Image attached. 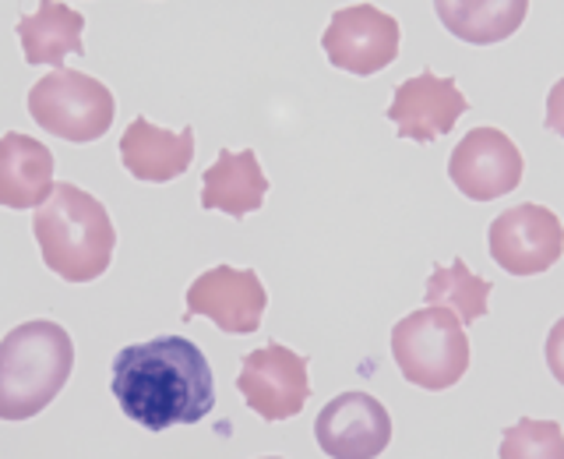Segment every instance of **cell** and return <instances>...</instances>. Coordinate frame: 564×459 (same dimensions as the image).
I'll return each instance as SVG.
<instances>
[{"mask_svg":"<svg viewBox=\"0 0 564 459\" xmlns=\"http://www.w3.org/2000/svg\"><path fill=\"white\" fill-rule=\"evenodd\" d=\"M18 40L29 64L64 67L67 57L85 50V18L61 0H40L32 14L18 18Z\"/></svg>","mask_w":564,"mask_h":459,"instance_id":"2e32d148","label":"cell"},{"mask_svg":"<svg viewBox=\"0 0 564 459\" xmlns=\"http://www.w3.org/2000/svg\"><path fill=\"white\" fill-rule=\"evenodd\" d=\"M110 393L123 417L145 431L198 424L216 406V378L198 343L155 335L123 346L110 367Z\"/></svg>","mask_w":564,"mask_h":459,"instance_id":"6da1fadb","label":"cell"},{"mask_svg":"<svg viewBox=\"0 0 564 459\" xmlns=\"http://www.w3.org/2000/svg\"><path fill=\"white\" fill-rule=\"evenodd\" d=\"M237 388L243 403L261 420L279 424L304 410V403L311 396V371L296 350L269 343L254 353H243Z\"/></svg>","mask_w":564,"mask_h":459,"instance_id":"52a82bcc","label":"cell"},{"mask_svg":"<svg viewBox=\"0 0 564 459\" xmlns=\"http://www.w3.org/2000/svg\"><path fill=\"white\" fill-rule=\"evenodd\" d=\"M490 287L484 276L469 273V265L463 258H452V265H434L427 279V305L448 308L463 325L480 322L487 314V297Z\"/></svg>","mask_w":564,"mask_h":459,"instance_id":"ac0fdd59","label":"cell"},{"mask_svg":"<svg viewBox=\"0 0 564 459\" xmlns=\"http://www.w3.org/2000/svg\"><path fill=\"white\" fill-rule=\"evenodd\" d=\"M29 114L46 135L88 146L113 128L117 99L99 78L75 67H53L29 88Z\"/></svg>","mask_w":564,"mask_h":459,"instance_id":"5b68a950","label":"cell"},{"mask_svg":"<svg viewBox=\"0 0 564 459\" xmlns=\"http://www.w3.org/2000/svg\"><path fill=\"white\" fill-rule=\"evenodd\" d=\"M32 234L46 269L64 282H93L113 261L117 230L110 212L78 184H53L50 199L35 205Z\"/></svg>","mask_w":564,"mask_h":459,"instance_id":"7a4b0ae2","label":"cell"},{"mask_svg":"<svg viewBox=\"0 0 564 459\" xmlns=\"http://www.w3.org/2000/svg\"><path fill=\"white\" fill-rule=\"evenodd\" d=\"M434 11L455 40L494 46L522 29L529 0H434Z\"/></svg>","mask_w":564,"mask_h":459,"instance_id":"e0dca14e","label":"cell"},{"mask_svg":"<svg viewBox=\"0 0 564 459\" xmlns=\"http://www.w3.org/2000/svg\"><path fill=\"white\" fill-rule=\"evenodd\" d=\"M194 159V128L166 131L152 124L149 117H138L120 135V163L134 181L149 184H170L191 170Z\"/></svg>","mask_w":564,"mask_h":459,"instance_id":"4fadbf2b","label":"cell"},{"mask_svg":"<svg viewBox=\"0 0 564 459\" xmlns=\"http://www.w3.org/2000/svg\"><path fill=\"white\" fill-rule=\"evenodd\" d=\"M519 456H564V435L557 420H519L501 441V459H519Z\"/></svg>","mask_w":564,"mask_h":459,"instance_id":"d6986e66","label":"cell"},{"mask_svg":"<svg viewBox=\"0 0 564 459\" xmlns=\"http://www.w3.org/2000/svg\"><path fill=\"white\" fill-rule=\"evenodd\" d=\"M522 152L498 128H473L448 156V177L469 202L505 199L522 184Z\"/></svg>","mask_w":564,"mask_h":459,"instance_id":"9c48e42d","label":"cell"},{"mask_svg":"<svg viewBox=\"0 0 564 459\" xmlns=\"http://www.w3.org/2000/svg\"><path fill=\"white\" fill-rule=\"evenodd\" d=\"M490 258L511 276H536L554 269L564 252V226L554 209L522 202L501 212L487 230Z\"/></svg>","mask_w":564,"mask_h":459,"instance_id":"8992f818","label":"cell"},{"mask_svg":"<svg viewBox=\"0 0 564 459\" xmlns=\"http://www.w3.org/2000/svg\"><path fill=\"white\" fill-rule=\"evenodd\" d=\"M466 110L469 99L458 93L455 78H437L434 71H423L395 88L388 120L395 124L399 138L427 146V141L445 138Z\"/></svg>","mask_w":564,"mask_h":459,"instance_id":"7c38bea8","label":"cell"},{"mask_svg":"<svg viewBox=\"0 0 564 459\" xmlns=\"http://www.w3.org/2000/svg\"><path fill=\"white\" fill-rule=\"evenodd\" d=\"M269 194V177H264L258 156L251 149L243 152H219L202 177V209L226 212V216L243 220L264 205Z\"/></svg>","mask_w":564,"mask_h":459,"instance_id":"9a60e30c","label":"cell"},{"mask_svg":"<svg viewBox=\"0 0 564 459\" xmlns=\"http://www.w3.org/2000/svg\"><path fill=\"white\" fill-rule=\"evenodd\" d=\"M402 29L395 14H388L375 4H352L332 14V22L322 35V50L328 64L349 71V75H378L399 57Z\"/></svg>","mask_w":564,"mask_h":459,"instance_id":"ba28073f","label":"cell"},{"mask_svg":"<svg viewBox=\"0 0 564 459\" xmlns=\"http://www.w3.org/2000/svg\"><path fill=\"white\" fill-rule=\"evenodd\" d=\"M184 305V318L205 314L229 335H251L258 332L264 308H269V293H264V282L254 269L216 265L191 282Z\"/></svg>","mask_w":564,"mask_h":459,"instance_id":"30bf717a","label":"cell"},{"mask_svg":"<svg viewBox=\"0 0 564 459\" xmlns=\"http://www.w3.org/2000/svg\"><path fill=\"white\" fill-rule=\"evenodd\" d=\"M53 152L22 131L0 135V205L35 209L53 191Z\"/></svg>","mask_w":564,"mask_h":459,"instance_id":"5bb4252c","label":"cell"},{"mask_svg":"<svg viewBox=\"0 0 564 459\" xmlns=\"http://www.w3.org/2000/svg\"><path fill=\"white\" fill-rule=\"evenodd\" d=\"M314 438L332 459H375L392 441V414L367 393H343L317 414Z\"/></svg>","mask_w":564,"mask_h":459,"instance_id":"8fae6325","label":"cell"},{"mask_svg":"<svg viewBox=\"0 0 564 459\" xmlns=\"http://www.w3.org/2000/svg\"><path fill=\"white\" fill-rule=\"evenodd\" d=\"M392 357L410 385L445 393L469 371L466 329L448 308L427 305L392 329Z\"/></svg>","mask_w":564,"mask_h":459,"instance_id":"277c9868","label":"cell"},{"mask_svg":"<svg viewBox=\"0 0 564 459\" xmlns=\"http://www.w3.org/2000/svg\"><path fill=\"white\" fill-rule=\"evenodd\" d=\"M75 371V343L50 318L14 325L0 340V420H29L64 393Z\"/></svg>","mask_w":564,"mask_h":459,"instance_id":"3957f363","label":"cell"}]
</instances>
